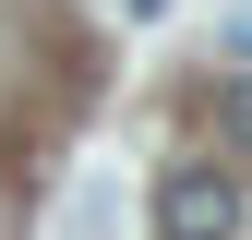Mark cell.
<instances>
[{"label":"cell","mask_w":252,"mask_h":240,"mask_svg":"<svg viewBox=\"0 0 252 240\" xmlns=\"http://www.w3.org/2000/svg\"><path fill=\"white\" fill-rule=\"evenodd\" d=\"M156 240H240V180L228 168H168L156 180Z\"/></svg>","instance_id":"6da1fadb"},{"label":"cell","mask_w":252,"mask_h":240,"mask_svg":"<svg viewBox=\"0 0 252 240\" xmlns=\"http://www.w3.org/2000/svg\"><path fill=\"white\" fill-rule=\"evenodd\" d=\"M216 132H228V156H252V72H228V96H216Z\"/></svg>","instance_id":"7a4b0ae2"}]
</instances>
